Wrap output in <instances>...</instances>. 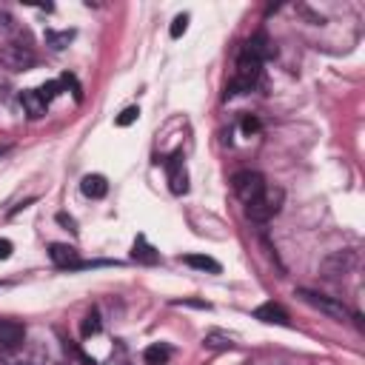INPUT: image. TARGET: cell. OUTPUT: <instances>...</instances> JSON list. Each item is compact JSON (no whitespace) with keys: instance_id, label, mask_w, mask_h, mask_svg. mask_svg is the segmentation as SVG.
I'll list each match as a JSON object with an SVG mask.
<instances>
[{"instance_id":"6da1fadb","label":"cell","mask_w":365,"mask_h":365,"mask_svg":"<svg viewBox=\"0 0 365 365\" xmlns=\"http://www.w3.org/2000/svg\"><path fill=\"white\" fill-rule=\"evenodd\" d=\"M282 200H285V191H282V188H277V185H268V188H265L254 202H248V205H245V214H248V220H251V222H268L271 217H277V214H279Z\"/></svg>"},{"instance_id":"7a4b0ae2","label":"cell","mask_w":365,"mask_h":365,"mask_svg":"<svg viewBox=\"0 0 365 365\" xmlns=\"http://www.w3.org/2000/svg\"><path fill=\"white\" fill-rule=\"evenodd\" d=\"M48 354L40 342H17L0 351V365H46Z\"/></svg>"},{"instance_id":"3957f363","label":"cell","mask_w":365,"mask_h":365,"mask_svg":"<svg viewBox=\"0 0 365 365\" xmlns=\"http://www.w3.org/2000/svg\"><path fill=\"white\" fill-rule=\"evenodd\" d=\"M297 297H299L305 305H311L314 311H322L325 317H331V319H336V322H345V319H348V308H345L339 299H334V297L317 294V291H311V288H297Z\"/></svg>"},{"instance_id":"277c9868","label":"cell","mask_w":365,"mask_h":365,"mask_svg":"<svg viewBox=\"0 0 365 365\" xmlns=\"http://www.w3.org/2000/svg\"><path fill=\"white\" fill-rule=\"evenodd\" d=\"M231 188H234V194L240 197V202H254L265 188H268V182H265V177L259 174V171H237L234 177H231Z\"/></svg>"},{"instance_id":"5b68a950","label":"cell","mask_w":365,"mask_h":365,"mask_svg":"<svg viewBox=\"0 0 365 365\" xmlns=\"http://www.w3.org/2000/svg\"><path fill=\"white\" fill-rule=\"evenodd\" d=\"M0 60L11 68V71H26V68H31L34 66V51L29 48V46H23V43H6L3 48H0Z\"/></svg>"},{"instance_id":"8992f818","label":"cell","mask_w":365,"mask_h":365,"mask_svg":"<svg viewBox=\"0 0 365 365\" xmlns=\"http://www.w3.org/2000/svg\"><path fill=\"white\" fill-rule=\"evenodd\" d=\"M48 257H51V262H54L57 268H68V271L86 265V262L80 259V251H77L74 245H66V242H51V245H48Z\"/></svg>"},{"instance_id":"52a82bcc","label":"cell","mask_w":365,"mask_h":365,"mask_svg":"<svg viewBox=\"0 0 365 365\" xmlns=\"http://www.w3.org/2000/svg\"><path fill=\"white\" fill-rule=\"evenodd\" d=\"M165 165H168V188H171V194H185L188 191V171H185L180 154H174Z\"/></svg>"},{"instance_id":"ba28073f","label":"cell","mask_w":365,"mask_h":365,"mask_svg":"<svg viewBox=\"0 0 365 365\" xmlns=\"http://www.w3.org/2000/svg\"><path fill=\"white\" fill-rule=\"evenodd\" d=\"M23 339H26V325L17 322V319H3L0 317V351L17 345Z\"/></svg>"},{"instance_id":"9c48e42d","label":"cell","mask_w":365,"mask_h":365,"mask_svg":"<svg viewBox=\"0 0 365 365\" xmlns=\"http://www.w3.org/2000/svg\"><path fill=\"white\" fill-rule=\"evenodd\" d=\"M242 48H245L248 54H254V57H257L259 63L277 54V48H274V43L268 40V34H265V31H257V34H254V37H251V40H248V43H245Z\"/></svg>"},{"instance_id":"30bf717a","label":"cell","mask_w":365,"mask_h":365,"mask_svg":"<svg viewBox=\"0 0 365 365\" xmlns=\"http://www.w3.org/2000/svg\"><path fill=\"white\" fill-rule=\"evenodd\" d=\"M254 319H259V322H271V325H288V314H285V308H279L277 302H265V305H259V308L254 311Z\"/></svg>"},{"instance_id":"8fae6325","label":"cell","mask_w":365,"mask_h":365,"mask_svg":"<svg viewBox=\"0 0 365 365\" xmlns=\"http://www.w3.org/2000/svg\"><path fill=\"white\" fill-rule=\"evenodd\" d=\"M80 191H83L86 197H91V200H100V197H106L108 182H106L103 174H86L83 182H80Z\"/></svg>"},{"instance_id":"7c38bea8","label":"cell","mask_w":365,"mask_h":365,"mask_svg":"<svg viewBox=\"0 0 365 365\" xmlns=\"http://www.w3.org/2000/svg\"><path fill=\"white\" fill-rule=\"evenodd\" d=\"M20 103H23V108H26V114H29L31 120H37V117L46 114V103H43V97L37 94V88H26V91L20 94Z\"/></svg>"},{"instance_id":"4fadbf2b","label":"cell","mask_w":365,"mask_h":365,"mask_svg":"<svg viewBox=\"0 0 365 365\" xmlns=\"http://www.w3.org/2000/svg\"><path fill=\"white\" fill-rule=\"evenodd\" d=\"M168 356H171V348H168V345H160V342H154V345H148V348L143 351L145 365H165Z\"/></svg>"},{"instance_id":"5bb4252c","label":"cell","mask_w":365,"mask_h":365,"mask_svg":"<svg viewBox=\"0 0 365 365\" xmlns=\"http://www.w3.org/2000/svg\"><path fill=\"white\" fill-rule=\"evenodd\" d=\"M131 257H134V259H140V262H145V265H154V262L160 259V254H157V251H154V248L145 242V237H137Z\"/></svg>"},{"instance_id":"9a60e30c","label":"cell","mask_w":365,"mask_h":365,"mask_svg":"<svg viewBox=\"0 0 365 365\" xmlns=\"http://www.w3.org/2000/svg\"><path fill=\"white\" fill-rule=\"evenodd\" d=\"M182 262H185V265H191V268H200V271L220 274V262H217V259H211V257H205V254H185V257H182Z\"/></svg>"},{"instance_id":"2e32d148","label":"cell","mask_w":365,"mask_h":365,"mask_svg":"<svg viewBox=\"0 0 365 365\" xmlns=\"http://www.w3.org/2000/svg\"><path fill=\"white\" fill-rule=\"evenodd\" d=\"M71 40H74V31H71V29H68V31H51V29L46 31V43H48L51 48H57V51L66 48Z\"/></svg>"},{"instance_id":"e0dca14e","label":"cell","mask_w":365,"mask_h":365,"mask_svg":"<svg viewBox=\"0 0 365 365\" xmlns=\"http://www.w3.org/2000/svg\"><path fill=\"white\" fill-rule=\"evenodd\" d=\"M100 328H103V322H100V314L97 311H91V314L83 317V325H80L83 336H94V334H100Z\"/></svg>"},{"instance_id":"ac0fdd59","label":"cell","mask_w":365,"mask_h":365,"mask_svg":"<svg viewBox=\"0 0 365 365\" xmlns=\"http://www.w3.org/2000/svg\"><path fill=\"white\" fill-rule=\"evenodd\" d=\"M60 91H63V83H60V80H48V83H43V86L37 88V94L43 97V103H46V106H48Z\"/></svg>"},{"instance_id":"d6986e66","label":"cell","mask_w":365,"mask_h":365,"mask_svg":"<svg viewBox=\"0 0 365 365\" xmlns=\"http://www.w3.org/2000/svg\"><path fill=\"white\" fill-rule=\"evenodd\" d=\"M137 117H140V108H137V106H128V108H123V111L117 114V120H114V123L123 128V125H131V123H137Z\"/></svg>"},{"instance_id":"ffe728a7","label":"cell","mask_w":365,"mask_h":365,"mask_svg":"<svg viewBox=\"0 0 365 365\" xmlns=\"http://www.w3.org/2000/svg\"><path fill=\"white\" fill-rule=\"evenodd\" d=\"M205 345H208V348H234V339L225 336V334H217V331H214V334L205 336Z\"/></svg>"},{"instance_id":"44dd1931","label":"cell","mask_w":365,"mask_h":365,"mask_svg":"<svg viewBox=\"0 0 365 365\" xmlns=\"http://www.w3.org/2000/svg\"><path fill=\"white\" fill-rule=\"evenodd\" d=\"M185 29H188V14H177V17H174V23H171V29H168V34L177 40V37H182V34H185Z\"/></svg>"},{"instance_id":"7402d4cb","label":"cell","mask_w":365,"mask_h":365,"mask_svg":"<svg viewBox=\"0 0 365 365\" xmlns=\"http://www.w3.org/2000/svg\"><path fill=\"white\" fill-rule=\"evenodd\" d=\"M11 251H14V245H11L9 240H3V237H0V259H9V257H11Z\"/></svg>"},{"instance_id":"603a6c76","label":"cell","mask_w":365,"mask_h":365,"mask_svg":"<svg viewBox=\"0 0 365 365\" xmlns=\"http://www.w3.org/2000/svg\"><path fill=\"white\" fill-rule=\"evenodd\" d=\"M257 128H259V123H257L254 117H245V120H242V131H245V134H254Z\"/></svg>"},{"instance_id":"cb8c5ba5","label":"cell","mask_w":365,"mask_h":365,"mask_svg":"<svg viewBox=\"0 0 365 365\" xmlns=\"http://www.w3.org/2000/svg\"><path fill=\"white\" fill-rule=\"evenodd\" d=\"M57 220H60L63 225H68L71 231H77V228H74V220H71V217H66V214H57Z\"/></svg>"},{"instance_id":"d4e9b609","label":"cell","mask_w":365,"mask_h":365,"mask_svg":"<svg viewBox=\"0 0 365 365\" xmlns=\"http://www.w3.org/2000/svg\"><path fill=\"white\" fill-rule=\"evenodd\" d=\"M9 151V145H0V154H6Z\"/></svg>"}]
</instances>
